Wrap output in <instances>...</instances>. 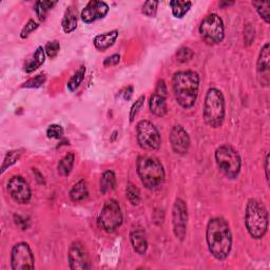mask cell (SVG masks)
<instances>
[{"label": "cell", "instance_id": "6da1fadb", "mask_svg": "<svg viewBox=\"0 0 270 270\" xmlns=\"http://www.w3.org/2000/svg\"><path fill=\"white\" fill-rule=\"evenodd\" d=\"M206 241L210 253L218 261H224L232 248V233L230 226L223 218H213L206 230Z\"/></svg>", "mask_w": 270, "mask_h": 270}, {"label": "cell", "instance_id": "7a4b0ae2", "mask_svg": "<svg viewBox=\"0 0 270 270\" xmlns=\"http://www.w3.org/2000/svg\"><path fill=\"white\" fill-rule=\"evenodd\" d=\"M173 92L179 106L190 109L196 105L198 89L199 75L195 71H178L172 78Z\"/></svg>", "mask_w": 270, "mask_h": 270}, {"label": "cell", "instance_id": "3957f363", "mask_svg": "<svg viewBox=\"0 0 270 270\" xmlns=\"http://www.w3.org/2000/svg\"><path fill=\"white\" fill-rule=\"evenodd\" d=\"M136 171L142 184L149 190L158 188L165 181V169L162 163L154 156H138Z\"/></svg>", "mask_w": 270, "mask_h": 270}, {"label": "cell", "instance_id": "277c9868", "mask_svg": "<svg viewBox=\"0 0 270 270\" xmlns=\"http://www.w3.org/2000/svg\"><path fill=\"white\" fill-rule=\"evenodd\" d=\"M245 225L253 239L260 240L265 237L268 230V211L258 199L248 200L245 210Z\"/></svg>", "mask_w": 270, "mask_h": 270}, {"label": "cell", "instance_id": "5b68a950", "mask_svg": "<svg viewBox=\"0 0 270 270\" xmlns=\"http://www.w3.org/2000/svg\"><path fill=\"white\" fill-rule=\"evenodd\" d=\"M226 114L224 95L217 88H211L206 93L203 116L205 123L211 128H219L224 123Z\"/></svg>", "mask_w": 270, "mask_h": 270}, {"label": "cell", "instance_id": "8992f818", "mask_svg": "<svg viewBox=\"0 0 270 270\" xmlns=\"http://www.w3.org/2000/svg\"><path fill=\"white\" fill-rule=\"evenodd\" d=\"M214 156L218 167L228 178L238 177L241 171L242 158L237 150L230 145L225 144L216 150Z\"/></svg>", "mask_w": 270, "mask_h": 270}, {"label": "cell", "instance_id": "52a82bcc", "mask_svg": "<svg viewBox=\"0 0 270 270\" xmlns=\"http://www.w3.org/2000/svg\"><path fill=\"white\" fill-rule=\"evenodd\" d=\"M198 31L205 43L210 46L221 44L225 37L223 19L216 13L209 14L202 20Z\"/></svg>", "mask_w": 270, "mask_h": 270}, {"label": "cell", "instance_id": "ba28073f", "mask_svg": "<svg viewBox=\"0 0 270 270\" xmlns=\"http://www.w3.org/2000/svg\"><path fill=\"white\" fill-rule=\"evenodd\" d=\"M123 212L117 200L111 198L103 204L98 216V225L108 233L114 232L123 224Z\"/></svg>", "mask_w": 270, "mask_h": 270}, {"label": "cell", "instance_id": "9c48e42d", "mask_svg": "<svg viewBox=\"0 0 270 270\" xmlns=\"http://www.w3.org/2000/svg\"><path fill=\"white\" fill-rule=\"evenodd\" d=\"M136 140L144 150L153 151L161 147V134L149 121H141L136 124Z\"/></svg>", "mask_w": 270, "mask_h": 270}, {"label": "cell", "instance_id": "30bf717a", "mask_svg": "<svg viewBox=\"0 0 270 270\" xmlns=\"http://www.w3.org/2000/svg\"><path fill=\"white\" fill-rule=\"evenodd\" d=\"M11 266L13 270L34 269L35 259L29 244L20 242L13 247L11 252Z\"/></svg>", "mask_w": 270, "mask_h": 270}, {"label": "cell", "instance_id": "8fae6325", "mask_svg": "<svg viewBox=\"0 0 270 270\" xmlns=\"http://www.w3.org/2000/svg\"><path fill=\"white\" fill-rule=\"evenodd\" d=\"M173 231L179 241H184L187 233L188 224V208L182 198H176L172 209Z\"/></svg>", "mask_w": 270, "mask_h": 270}, {"label": "cell", "instance_id": "7c38bea8", "mask_svg": "<svg viewBox=\"0 0 270 270\" xmlns=\"http://www.w3.org/2000/svg\"><path fill=\"white\" fill-rule=\"evenodd\" d=\"M6 188H8L13 200H15L16 203L27 204L30 202L32 197V191L29 184L23 176L15 175L11 177Z\"/></svg>", "mask_w": 270, "mask_h": 270}, {"label": "cell", "instance_id": "4fadbf2b", "mask_svg": "<svg viewBox=\"0 0 270 270\" xmlns=\"http://www.w3.org/2000/svg\"><path fill=\"white\" fill-rule=\"evenodd\" d=\"M69 265L72 270L90 269V258L85 246L80 242H73L68 252Z\"/></svg>", "mask_w": 270, "mask_h": 270}, {"label": "cell", "instance_id": "5bb4252c", "mask_svg": "<svg viewBox=\"0 0 270 270\" xmlns=\"http://www.w3.org/2000/svg\"><path fill=\"white\" fill-rule=\"evenodd\" d=\"M170 144L176 154L184 155L190 148V136L181 124H175L170 131Z\"/></svg>", "mask_w": 270, "mask_h": 270}, {"label": "cell", "instance_id": "9a60e30c", "mask_svg": "<svg viewBox=\"0 0 270 270\" xmlns=\"http://www.w3.org/2000/svg\"><path fill=\"white\" fill-rule=\"evenodd\" d=\"M109 12V5L98 0H91L81 12V19L86 24H92L96 20L102 19Z\"/></svg>", "mask_w": 270, "mask_h": 270}, {"label": "cell", "instance_id": "2e32d148", "mask_svg": "<svg viewBox=\"0 0 270 270\" xmlns=\"http://www.w3.org/2000/svg\"><path fill=\"white\" fill-rule=\"evenodd\" d=\"M270 46L269 43H266L261 49L258 65H257V71H258V77L260 80V84L264 87H268L270 81Z\"/></svg>", "mask_w": 270, "mask_h": 270}, {"label": "cell", "instance_id": "e0dca14e", "mask_svg": "<svg viewBox=\"0 0 270 270\" xmlns=\"http://www.w3.org/2000/svg\"><path fill=\"white\" fill-rule=\"evenodd\" d=\"M130 241L134 251L138 254H145L148 250V241L146 233L141 228H134L130 233Z\"/></svg>", "mask_w": 270, "mask_h": 270}, {"label": "cell", "instance_id": "ac0fdd59", "mask_svg": "<svg viewBox=\"0 0 270 270\" xmlns=\"http://www.w3.org/2000/svg\"><path fill=\"white\" fill-rule=\"evenodd\" d=\"M117 38H119V31L113 30L96 36L93 40V44L98 50L106 51L115 44Z\"/></svg>", "mask_w": 270, "mask_h": 270}, {"label": "cell", "instance_id": "d6986e66", "mask_svg": "<svg viewBox=\"0 0 270 270\" xmlns=\"http://www.w3.org/2000/svg\"><path fill=\"white\" fill-rule=\"evenodd\" d=\"M149 108L151 112L158 117H163L168 112L166 98L156 93L151 95L149 100Z\"/></svg>", "mask_w": 270, "mask_h": 270}, {"label": "cell", "instance_id": "ffe728a7", "mask_svg": "<svg viewBox=\"0 0 270 270\" xmlns=\"http://www.w3.org/2000/svg\"><path fill=\"white\" fill-rule=\"evenodd\" d=\"M46 59V51L43 47H38L35 53H34L32 59L27 61V64L25 66V71L26 73H31L33 71L37 70V69L44 65Z\"/></svg>", "mask_w": 270, "mask_h": 270}, {"label": "cell", "instance_id": "44dd1931", "mask_svg": "<svg viewBox=\"0 0 270 270\" xmlns=\"http://www.w3.org/2000/svg\"><path fill=\"white\" fill-rule=\"evenodd\" d=\"M89 195L88 186L85 179H80L79 182L76 183L73 188L70 191V198L73 202H81L84 200Z\"/></svg>", "mask_w": 270, "mask_h": 270}, {"label": "cell", "instance_id": "7402d4cb", "mask_svg": "<svg viewBox=\"0 0 270 270\" xmlns=\"http://www.w3.org/2000/svg\"><path fill=\"white\" fill-rule=\"evenodd\" d=\"M61 25L66 33H71L77 27V14L72 8H69L66 11Z\"/></svg>", "mask_w": 270, "mask_h": 270}, {"label": "cell", "instance_id": "603a6c76", "mask_svg": "<svg viewBox=\"0 0 270 270\" xmlns=\"http://www.w3.org/2000/svg\"><path fill=\"white\" fill-rule=\"evenodd\" d=\"M116 186V175L113 171L108 170L103 172L100 179V191L102 195H107L108 192L114 190Z\"/></svg>", "mask_w": 270, "mask_h": 270}, {"label": "cell", "instance_id": "cb8c5ba5", "mask_svg": "<svg viewBox=\"0 0 270 270\" xmlns=\"http://www.w3.org/2000/svg\"><path fill=\"white\" fill-rule=\"evenodd\" d=\"M74 161H75V156L73 153H68L64 157L61 158L58 163V173L61 176H68L70 174L73 166H74Z\"/></svg>", "mask_w": 270, "mask_h": 270}, {"label": "cell", "instance_id": "d4e9b609", "mask_svg": "<svg viewBox=\"0 0 270 270\" xmlns=\"http://www.w3.org/2000/svg\"><path fill=\"white\" fill-rule=\"evenodd\" d=\"M170 6L172 9V14L176 18H183L187 13L189 12L192 6V2L190 1H179V0H174L170 1Z\"/></svg>", "mask_w": 270, "mask_h": 270}, {"label": "cell", "instance_id": "484cf974", "mask_svg": "<svg viewBox=\"0 0 270 270\" xmlns=\"http://www.w3.org/2000/svg\"><path fill=\"white\" fill-rule=\"evenodd\" d=\"M86 75V67L81 66L77 71L74 73V75L70 78L68 82V89L70 90L71 92H74L75 90H77L79 88V86L81 85L82 80L85 78Z\"/></svg>", "mask_w": 270, "mask_h": 270}, {"label": "cell", "instance_id": "4316f807", "mask_svg": "<svg viewBox=\"0 0 270 270\" xmlns=\"http://www.w3.org/2000/svg\"><path fill=\"white\" fill-rule=\"evenodd\" d=\"M23 153H24V150H20V149L9 151L4 157V161L1 167V173H4L6 169L11 167V166H13L15 163H17L19 161V158L22 157Z\"/></svg>", "mask_w": 270, "mask_h": 270}, {"label": "cell", "instance_id": "83f0119b", "mask_svg": "<svg viewBox=\"0 0 270 270\" xmlns=\"http://www.w3.org/2000/svg\"><path fill=\"white\" fill-rule=\"evenodd\" d=\"M56 1H37L34 6V10H35L37 16L40 20H45L47 14L53 8V6L56 4Z\"/></svg>", "mask_w": 270, "mask_h": 270}, {"label": "cell", "instance_id": "f1b7e54d", "mask_svg": "<svg viewBox=\"0 0 270 270\" xmlns=\"http://www.w3.org/2000/svg\"><path fill=\"white\" fill-rule=\"evenodd\" d=\"M126 196H127L129 202L131 204H132L133 206L138 205V204H140V202H141V191L132 183H129L128 186H127V188H126Z\"/></svg>", "mask_w": 270, "mask_h": 270}, {"label": "cell", "instance_id": "f546056e", "mask_svg": "<svg viewBox=\"0 0 270 270\" xmlns=\"http://www.w3.org/2000/svg\"><path fill=\"white\" fill-rule=\"evenodd\" d=\"M252 5L257 9L259 15L264 19L266 24L270 23V15H269V6L270 3L267 1H252Z\"/></svg>", "mask_w": 270, "mask_h": 270}, {"label": "cell", "instance_id": "4dcf8cb0", "mask_svg": "<svg viewBox=\"0 0 270 270\" xmlns=\"http://www.w3.org/2000/svg\"><path fill=\"white\" fill-rule=\"evenodd\" d=\"M157 6H158V1H154V0H149V1H146L144 3L142 12L146 16L153 18V17L156 16Z\"/></svg>", "mask_w": 270, "mask_h": 270}, {"label": "cell", "instance_id": "1f68e13d", "mask_svg": "<svg viewBox=\"0 0 270 270\" xmlns=\"http://www.w3.org/2000/svg\"><path fill=\"white\" fill-rule=\"evenodd\" d=\"M59 49H60V45L58 41H56V40L50 41V43H48L46 46V49H45L46 55L47 56H49L51 59L55 58L57 56Z\"/></svg>", "mask_w": 270, "mask_h": 270}, {"label": "cell", "instance_id": "d6a6232c", "mask_svg": "<svg viewBox=\"0 0 270 270\" xmlns=\"http://www.w3.org/2000/svg\"><path fill=\"white\" fill-rule=\"evenodd\" d=\"M193 55H195V53H193L191 49L187 47H183L176 52V58L179 62H187L192 59Z\"/></svg>", "mask_w": 270, "mask_h": 270}, {"label": "cell", "instance_id": "836d02e7", "mask_svg": "<svg viewBox=\"0 0 270 270\" xmlns=\"http://www.w3.org/2000/svg\"><path fill=\"white\" fill-rule=\"evenodd\" d=\"M47 135L49 138H55V140H59L64 135V129L59 124H51V126L47 130Z\"/></svg>", "mask_w": 270, "mask_h": 270}, {"label": "cell", "instance_id": "e575fe53", "mask_svg": "<svg viewBox=\"0 0 270 270\" xmlns=\"http://www.w3.org/2000/svg\"><path fill=\"white\" fill-rule=\"evenodd\" d=\"M46 81V75L40 74L35 76L34 78H31L24 84V88H39L41 85H44Z\"/></svg>", "mask_w": 270, "mask_h": 270}, {"label": "cell", "instance_id": "d590c367", "mask_svg": "<svg viewBox=\"0 0 270 270\" xmlns=\"http://www.w3.org/2000/svg\"><path fill=\"white\" fill-rule=\"evenodd\" d=\"M144 102H145V96H141L140 98H138L134 103L133 106L131 107V110H130V122L132 123L134 121V119L136 117V115L138 114V112H140V109L144 106Z\"/></svg>", "mask_w": 270, "mask_h": 270}, {"label": "cell", "instance_id": "8d00e7d4", "mask_svg": "<svg viewBox=\"0 0 270 270\" xmlns=\"http://www.w3.org/2000/svg\"><path fill=\"white\" fill-rule=\"evenodd\" d=\"M38 27V24L35 22V20L34 19H30L29 22H27V24L25 25V27L23 29L22 33H20V37L22 38H27L29 37L30 34L34 31V30H36Z\"/></svg>", "mask_w": 270, "mask_h": 270}, {"label": "cell", "instance_id": "74e56055", "mask_svg": "<svg viewBox=\"0 0 270 270\" xmlns=\"http://www.w3.org/2000/svg\"><path fill=\"white\" fill-rule=\"evenodd\" d=\"M154 93H156V94H158V95L163 96V98H167V95H168L167 86H166V82H165L163 79L158 80L157 85H156L155 92H154Z\"/></svg>", "mask_w": 270, "mask_h": 270}, {"label": "cell", "instance_id": "f35d334b", "mask_svg": "<svg viewBox=\"0 0 270 270\" xmlns=\"http://www.w3.org/2000/svg\"><path fill=\"white\" fill-rule=\"evenodd\" d=\"M120 61H121V55L114 54V55H111V56H109L105 59V61H103V66L105 67L116 66L120 64Z\"/></svg>", "mask_w": 270, "mask_h": 270}, {"label": "cell", "instance_id": "ab89813d", "mask_svg": "<svg viewBox=\"0 0 270 270\" xmlns=\"http://www.w3.org/2000/svg\"><path fill=\"white\" fill-rule=\"evenodd\" d=\"M244 33H245L244 34V37H245L246 41H247V39H248L249 36H250V40L251 41L254 40V29H252V26H250V25H247Z\"/></svg>", "mask_w": 270, "mask_h": 270}, {"label": "cell", "instance_id": "60d3db41", "mask_svg": "<svg viewBox=\"0 0 270 270\" xmlns=\"http://www.w3.org/2000/svg\"><path fill=\"white\" fill-rule=\"evenodd\" d=\"M15 223H16L20 228H22V229H26V228H27L26 221H25V219H23L22 217L15 216Z\"/></svg>", "mask_w": 270, "mask_h": 270}, {"label": "cell", "instance_id": "b9f144b4", "mask_svg": "<svg viewBox=\"0 0 270 270\" xmlns=\"http://www.w3.org/2000/svg\"><path fill=\"white\" fill-rule=\"evenodd\" d=\"M264 167H265V173H266V179H267V182H269V153L266 154Z\"/></svg>", "mask_w": 270, "mask_h": 270}, {"label": "cell", "instance_id": "7bdbcfd3", "mask_svg": "<svg viewBox=\"0 0 270 270\" xmlns=\"http://www.w3.org/2000/svg\"><path fill=\"white\" fill-rule=\"evenodd\" d=\"M132 93H133V87H128L126 89V93H124L123 98L129 100L131 98V96H132Z\"/></svg>", "mask_w": 270, "mask_h": 270}, {"label": "cell", "instance_id": "ee69618b", "mask_svg": "<svg viewBox=\"0 0 270 270\" xmlns=\"http://www.w3.org/2000/svg\"><path fill=\"white\" fill-rule=\"evenodd\" d=\"M230 4H233V2H221V3H220V6H223V5H230Z\"/></svg>", "mask_w": 270, "mask_h": 270}]
</instances>
